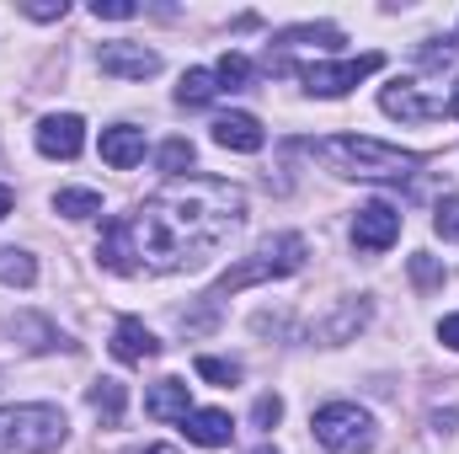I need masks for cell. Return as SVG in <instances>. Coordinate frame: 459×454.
I'll use <instances>...</instances> for the list:
<instances>
[{
    "mask_svg": "<svg viewBox=\"0 0 459 454\" xmlns=\"http://www.w3.org/2000/svg\"><path fill=\"white\" fill-rule=\"evenodd\" d=\"M198 374L214 380V385H235L240 380V363L235 358H198Z\"/></svg>",
    "mask_w": 459,
    "mask_h": 454,
    "instance_id": "603a6c76",
    "label": "cell"
},
{
    "mask_svg": "<svg viewBox=\"0 0 459 454\" xmlns=\"http://www.w3.org/2000/svg\"><path fill=\"white\" fill-rule=\"evenodd\" d=\"M444 118H459V81H455V97L444 102Z\"/></svg>",
    "mask_w": 459,
    "mask_h": 454,
    "instance_id": "d6a6232c",
    "label": "cell"
},
{
    "mask_svg": "<svg viewBox=\"0 0 459 454\" xmlns=\"http://www.w3.org/2000/svg\"><path fill=\"white\" fill-rule=\"evenodd\" d=\"M433 230H438L444 240H459V193H444V198H438V209H433Z\"/></svg>",
    "mask_w": 459,
    "mask_h": 454,
    "instance_id": "7402d4cb",
    "label": "cell"
},
{
    "mask_svg": "<svg viewBox=\"0 0 459 454\" xmlns=\"http://www.w3.org/2000/svg\"><path fill=\"white\" fill-rule=\"evenodd\" d=\"M316 155L337 171V177H363V182H401L422 166L417 150H401V144H385V139H368V134H337V139H321Z\"/></svg>",
    "mask_w": 459,
    "mask_h": 454,
    "instance_id": "7a4b0ae2",
    "label": "cell"
},
{
    "mask_svg": "<svg viewBox=\"0 0 459 454\" xmlns=\"http://www.w3.org/2000/svg\"><path fill=\"white\" fill-rule=\"evenodd\" d=\"M144 412L155 417V423H187V412H193V396H187V380H155L150 385V396H144Z\"/></svg>",
    "mask_w": 459,
    "mask_h": 454,
    "instance_id": "7c38bea8",
    "label": "cell"
},
{
    "mask_svg": "<svg viewBox=\"0 0 459 454\" xmlns=\"http://www.w3.org/2000/svg\"><path fill=\"white\" fill-rule=\"evenodd\" d=\"M411 278H417L422 289H433V284H444V273H438V262H433V257H411Z\"/></svg>",
    "mask_w": 459,
    "mask_h": 454,
    "instance_id": "f1b7e54d",
    "label": "cell"
},
{
    "mask_svg": "<svg viewBox=\"0 0 459 454\" xmlns=\"http://www.w3.org/2000/svg\"><path fill=\"white\" fill-rule=\"evenodd\" d=\"M363 321H368V305H363V300H358V305H347L342 316H337V327H332V332H326V337H332V342H342L347 332H352V327H363Z\"/></svg>",
    "mask_w": 459,
    "mask_h": 454,
    "instance_id": "484cf974",
    "label": "cell"
},
{
    "mask_svg": "<svg viewBox=\"0 0 459 454\" xmlns=\"http://www.w3.org/2000/svg\"><path fill=\"white\" fill-rule=\"evenodd\" d=\"M305 257H310V246H305V235H294V230L262 240L251 257H240L230 273H220V284L204 294V305H209V327H214V310L225 305L230 294H240V289H251V284H267V278H289V273L305 267Z\"/></svg>",
    "mask_w": 459,
    "mask_h": 454,
    "instance_id": "3957f363",
    "label": "cell"
},
{
    "mask_svg": "<svg viewBox=\"0 0 459 454\" xmlns=\"http://www.w3.org/2000/svg\"><path fill=\"white\" fill-rule=\"evenodd\" d=\"M128 454H177V450H171V444H134Z\"/></svg>",
    "mask_w": 459,
    "mask_h": 454,
    "instance_id": "4dcf8cb0",
    "label": "cell"
},
{
    "mask_svg": "<svg viewBox=\"0 0 459 454\" xmlns=\"http://www.w3.org/2000/svg\"><path fill=\"white\" fill-rule=\"evenodd\" d=\"M65 433H70L65 412L48 401L0 406V454H54L65 444Z\"/></svg>",
    "mask_w": 459,
    "mask_h": 454,
    "instance_id": "277c9868",
    "label": "cell"
},
{
    "mask_svg": "<svg viewBox=\"0 0 459 454\" xmlns=\"http://www.w3.org/2000/svg\"><path fill=\"white\" fill-rule=\"evenodd\" d=\"M102 161L117 166V171L139 166V161H144V128H134V123H113V128H102Z\"/></svg>",
    "mask_w": 459,
    "mask_h": 454,
    "instance_id": "9a60e30c",
    "label": "cell"
},
{
    "mask_svg": "<svg viewBox=\"0 0 459 454\" xmlns=\"http://www.w3.org/2000/svg\"><path fill=\"white\" fill-rule=\"evenodd\" d=\"M256 454H278V450H256Z\"/></svg>",
    "mask_w": 459,
    "mask_h": 454,
    "instance_id": "836d02e7",
    "label": "cell"
},
{
    "mask_svg": "<svg viewBox=\"0 0 459 454\" xmlns=\"http://www.w3.org/2000/svg\"><path fill=\"white\" fill-rule=\"evenodd\" d=\"M22 11H27V16H32V22H59V16H65V11H70V5H65V0H27V5H22Z\"/></svg>",
    "mask_w": 459,
    "mask_h": 454,
    "instance_id": "83f0119b",
    "label": "cell"
},
{
    "mask_svg": "<svg viewBox=\"0 0 459 454\" xmlns=\"http://www.w3.org/2000/svg\"><path fill=\"white\" fill-rule=\"evenodd\" d=\"M86 401H91V412L113 428L117 417H123V406H128V390H123V380H108V374H102V380L86 390Z\"/></svg>",
    "mask_w": 459,
    "mask_h": 454,
    "instance_id": "e0dca14e",
    "label": "cell"
},
{
    "mask_svg": "<svg viewBox=\"0 0 459 454\" xmlns=\"http://www.w3.org/2000/svg\"><path fill=\"white\" fill-rule=\"evenodd\" d=\"M385 70V54H358V59H316V65H305L299 70V81H305V92L310 97H347L352 86H363L368 75H379Z\"/></svg>",
    "mask_w": 459,
    "mask_h": 454,
    "instance_id": "8992f818",
    "label": "cell"
},
{
    "mask_svg": "<svg viewBox=\"0 0 459 454\" xmlns=\"http://www.w3.org/2000/svg\"><path fill=\"white\" fill-rule=\"evenodd\" d=\"M379 108L390 118H401V123H428V118H438L444 113V102H428L411 81H395V86H385L379 92Z\"/></svg>",
    "mask_w": 459,
    "mask_h": 454,
    "instance_id": "8fae6325",
    "label": "cell"
},
{
    "mask_svg": "<svg viewBox=\"0 0 459 454\" xmlns=\"http://www.w3.org/2000/svg\"><path fill=\"white\" fill-rule=\"evenodd\" d=\"M214 144L220 150H235V155H256L267 144V134H262V123L251 113H220L214 118Z\"/></svg>",
    "mask_w": 459,
    "mask_h": 454,
    "instance_id": "30bf717a",
    "label": "cell"
},
{
    "mask_svg": "<svg viewBox=\"0 0 459 454\" xmlns=\"http://www.w3.org/2000/svg\"><path fill=\"white\" fill-rule=\"evenodd\" d=\"M220 97V75L214 70H187L177 86V108H209Z\"/></svg>",
    "mask_w": 459,
    "mask_h": 454,
    "instance_id": "ac0fdd59",
    "label": "cell"
},
{
    "mask_svg": "<svg viewBox=\"0 0 459 454\" xmlns=\"http://www.w3.org/2000/svg\"><path fill=\"white\" fill-rule=\"evenodd\" d=\"M160 353V342H155V332L144 327V321H134V316H123L113 327V358L117 363H150Z\"/></svg>",
    "mask_w": 459,
    "mask_h": 454,
    "instance_id": "5bb4252c",
    "label": "cell"
},
{
    "mask_svg": "<svg viewBox=\"0 0 459 454\" xmlns=\"http://www.w3.org/2000/svg\"><path fill=\"white\" fill-rule=\"evenodd\" d=\"M214 75H220V92H240V86H246V81H251V59H246V54H225V59H220V65H214Z\"/></svg>",
    "mask_w": 459,
    "mask_h": 454,
    "instance_id": "44dd1931",
    "label": "cell"
},
{
    "mask_svg": "<svg viewBox=\"0 0 459 454\" xmlns=\"http://www.w3.org/2000/svg\"><path fill=\"white\" fill-rule=\"evenodd\" d=\"M97 65H102V75H117V81H150V75H160V54L144 48V43H128V38L102 43Z\"/></svg>",
    "mask_w": 459,
    "mask_h": 454,
    "instance_id": "52a82bcc",
    "label": "cell"
},
{
    "mask_svg": "<svg viewBox=\"0 0 459 454\" xmlns=\"http://www.w3.org/2000/svg\"><path fill=\"white\" fill-rule=\"evenodd\" d=\"M11 204H16V198H11V188H5V182H0V220H5V214H11Z\"/></svg>",
    "mask_w": 459,
    "mask_h": 454,
    "instance_id": "1f68e13d",
    "label": "cell"
},
{
    "mask_svg": "<svg viewBox=\"0 0 459 454\" xmlns=\"http://www.w3.org/2000/svg\"><path fill=\"white\" fill-rule=\"evenodd\" d=\"M401 235V209L395 204H363L352 220V246L358 251H390Z\"/></svg>",
    "mask_w": 459,
    "mask_h": 454,
    "instance_id": "ba28073f",
    "label": "cell"
},
{
    "mask_svg": "<svg viewBox=\"0 0 459 454\" xmlns=\"http://www.w3.org/2000/svg\"><path fill=\"white\" fill-rule=\"evenodd\" d=\"M246 225V193L220 177H171L134 214L108 220L102 267L113 273H187L204 267Z\"/></svg>",
    "mask_w": 459,
    "mask_h": 454,
    "instance_id": "6da1fadb",
    "label": "cell"
},
{
    "mask_svg": "<svg viewBox=\"0 0 459 454\" xmlns=\"http://www.w3.org/2000/svg\"><path fill=\"white\" fill-rule=\"evenodd\" d=\"M155 161H160V171H171V177H187V171H193V144H187V139H166Z\"/></svg>",
    "mask_w": 459,
    "mask_h": 454,
    "instance_id": "ffe728a7",
    "label": "cell"
},
{
    "mask_svg": "<svg viewBox=\"0 0 459 454\" xmlns=\"http://www.w3.org/2000/svg\"><path fill=\"white\" fill-rule=\"evenodd\" d=\"M438 342H444V347H455V353H459V310H455V316H444V321H438Z\"/></svg>",
    "mask_w": 459,
    "mask_h": 454,
    "instance_id": "f546056e",
    "label": "cell"
},
{
    "mask_svg": "<svg viewBox=\"0 0 459 454\" xmlns=\"http://www.w3.org/2000/svg\"><path fill=\"white\" fill-rule=\"evenodd\" d=\"M278 417H283V401H278V396H256V406H251V423H256V428H273Z\"/></svg>",
    "mask_w": 459,
    "mask_h": 454,
    "instance_id": "4316f807",
    "label": "cell"
},
{
    "mask_svg": "<svg viewBox=\"0 0 459 454\" xmlns=\"http://www.w3.org/2000/svg\"><path fill=\"white\" fill-rule=\"evenodd\" d=\"M91 16H97V22H102V16H108V22H128V16H139V5H134V0H91Z\"/></svg>",
    "mask_w": 459,
    "mask_h": 454,
    "instance_id": "d4e9b609",
    "label": "cell"
},
{
    "mask_svg": "<svg viewBox=\"0 0 459 454\" xmlns=\"http://www.w3.org/2000/svg\"><path fill=\"white\" fill-rule=\"evenodd\" d=\"M310 428H316V444L326 454H368L374 439H379L374 417H368L358 401H326V406L310 417Z\"/></svg>",
    "mask_w": 459,
    "mask_h": 454,
    "instance_id": "5b68a950",
    "label": "cell"
},
{
    "mask_svg": "<svg viewBox=\"0 0 459 454\" xmlns=\"http://www.w3.org/2000/svg\"><path fill=\"white\" fill-rule=\"evenodd\" d=\"M38 150L48 155V161H75L81 150H86V123L75 113H48L43 123H38Z\"/></svg>",
    "mask_w": 459,
    "mask_h": 454,
    "instance_id": "9c48e42d",
    "label": "cell"
},
{
    "mask_svg": "<svg viewBox=\"0 0 459 454\" xmlns=\"http://www.w3.org/2000/svg\"><path fill=\"white\" fill-rule=\"evenodd\" d=\"M0 284H5V289H32V284H38V257L5 246V251H0Z\"/></svg>",
    "mask_w": 459,
    "mask_h": 454,
    "instance_id": "d6986e66",
    "label": "cell"
},
{
    "mask_svg": "<svg viewBox=\"0 0 459 454\" xmlns=\"http://www.w3.org/2000/svg\"><path fill=\"white\" fill-rule=\"evenodd\" d=\"M278 43H342V32L337 27H289Z\"/></svg>",
    "mask_w": 459,
    "mask_h": 454,
    "instance_id": "cb8c5ba5",
    "label": "cell"
},
{
    "mask_svg": "<svg viewBox=\"0 0 459 454\" xmlns=\"http://www.w3.org/2000/svg\"><path fill=\"white\" fill-rule=\"evenodd\" d=\"M54 214H65V220H97L102 214V193L97 188H59L54 193Z\"/></svg>",
    "mask_w": 459,
    "mask_h": 454,
    "instance_id": "2e32d148",
    "label": "cell"
},
{
    "mask_svg": "<svg viewBox=\"0 0 459 454\" xmlns=\"http://www.w3.org/2000/svg\"><path fill=\"white\" fill-rule=\"evenodd\" d=\"M182 433H187V444H198V450H225L230 439H235V423H230V412L220 406H193L187 412V423H182Z\"/></svg>",
    "mask_w": 459,
    "mask_h": 454,
    "instance_id": "4fadbf2b",
    "label": "cell"
}]
</instances>
